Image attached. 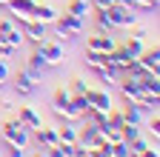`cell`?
<instances>
[{
    "mask_svg": "<svg viewBox=\"0 0 160 157\" xmlns=\"http://www.w3.org/2000/svg\"><path fill=\"white\" fill-rule=\"evenodd\" d=\"M54 29H57V43H63V40H72V37L83 34V20L66 12V14H57Z\"/></svg>",
    "mask_w": 160,
    "mask_h": 157,
    "instance_id": "1",
    "label": "cell"
},
{
    "mask_svg": "<svg viewBox=\"0 0 160 157\" xmlns=\"http://www.w3.org/2000/svg\"><path fill=\"white\" fill-rule=\"evenodd\" d=\"M106 14H109V20L114 23V29H132V26H137V14H134V6L109 3Z\"/></svg>",
    "mask_w": 160,
    "mask_h": 157,
    "instance_id": "2",
    "label": "cell"
},
{
    "mask_svg": "<svg viewBox=\"0 0 160 157\" xmlns=\"http://www.w3.org/2000/svg\"><path fill=\"white\" fill-rule=\"evenodd\" d=\"M0 140H6L9 146L26 149V146H29V131L23 129V123H20V120H6L3 129H0Z\"/></svg>",
    "mask_w": 160,
    "mask_h": 157,
    "instance_id": "3",
    "label": "cell"
},
{
    "mask_svg": "<svg viewBox=\"0 0 160 157\" xmlns=\"http://www.w3.org/2000/svg\"><path fill=\"white\" fill-rule=\"evenodd\" d=\"M14 91L20 94V97H32V94H37V89H40V80L34 74H29L26 69L23 71H17V77H14Z\"/></svg>",
    "mask_w": 160,
    "mask_h": 157,
    "instance_id": "4",
    "label": "cell"
},
{
    "mask_svg": "<svg viewBox=\"0 0 160 157\" xmlns=\"http://www.w3.org/2000/svg\"><path fill=\"white\" fill-rule=\"evenodd\" d=\"M37 49L43 52V57L49 60V66H52V69H57L60 63L66 60V49H63V43H54V40H43V43H37Z\"/></svg>",
    "mask_w": 160,
    "mask_h": 157,
    "instance_id": "5",
    "label": "cell"
},
{
    "mask_svg": "<svg viewBox=\"0 0 160 157\" xmlns=\"http://www.w3.org/2000/svg\"><path fill=\"white\" fill-rule=\"evenodd\" d=\"M86 100H89L92 109H100V111H112V109H114L109 89H89V91H86Z\"/></svg>",
    "mask_w": 160,
    "mask_h": 157,
    "instance_id": "6",
    "label": "cell"
},
{
    "mask_svg": "<svg viewBox=\"0 0 160 157\" xmlns=\"http://www.w3.org/2000/svg\"><path fill=\"white\" fill-rule=\"evenodd\" d=\"M57 9L54 6H49V3H40V0H37V3H34V9L29 12V17H32V20H37V23H54L57 20Z\"/></svg>",
    "mask_w": 160,
    "mask_h": 157,
    "instance_id": "7",
    "label": "cell"
},
{
    "mask_svg": "<svg viewBox=\"0 0 160 157\" xmlns=\"http://www.w3.org/2000/svg\"><path fill=\"white\" fill-rule=\"evenodd\" d=\"M17 120L23 123L26 131H34V129L43 126V120H40V111H34L32 106H20V109H17Z\"/></svg>",
    "mask_w": 160,
    "mask_h": 157,
    "instance_id": "8",
    "label": "cell"
},
{
    "mask_svg": "<svg viewBox=\"0 0 160 157\" xmlns=\"http://www.w3.org/2000/svg\"><path fill=\"white\" fill-rule=\"evenodd\" d=\"M46 69H52V66H49V60L43 57V52L34 46V52L29 54V60H26V71H29V74H34L37 80H40V74H43Z\"/></svg>",
    "mask_w": 160,
    "mask_h": 157,
    "instance_id": "9",
    "label": "cell"
},
{
    "mask_svg": "<svg viewBox=\"0 0 160 157\" xmlns=\"http://www.w3.org/2000/svg\"><path fill=\"white\" fill-rule=\"evenodd\" d=\"M120 94H123V100L137 103L146 91H143V86H140V80H132V77H126V80H120Z\"/></svg>",
    "mask_w": 160,
    "mask_h": 157,
    "instance_id": "10",
    "label": "cell"
},
{
    "mask_svg": "<svg viewBox=\"0 0 160 157\" xmlns=\"http://www.w3.org/2000/svg\"><path fill=\"white\" fill-rule=\"evenodd\" d=\"M34 140H37L40 149H52V146L60 143V137H57V129H46V126H40V129H34Z\"/></svg>",
    "mask_w": 160,
    "mask_h": 157,
    "instance_id": "11",
    "label": "cell"
},
{
    "mask_svg": "<svg viewBox=\"0 0 160 157\" xmlns=\"http://www.w3.org/2000/svg\"><path fill=\"white\" fill-rule=\"evenodd\" d=\"M114 37L112 34H94V37H89V40H86V49H94V52H114Z\"/></svg>",
    "mask_w": 160,
    "mask_h": 157,
    "instance_id": "12",
    "label": "cell"
},
{
    "mask_svg": "<svg viewBox=\"0 0 160 157\" xmlns=\"http://www.w3.org/2000/svg\"><path fill=\"white\" fill-rule=\"evenodd\" d=\"M140 60V66H143L146 71H154L157 74V69H160V49L154 46V49H143V54L137 57Z\"/></svg>",
    "mask_w": 160,
    "mask_h": 157,
    "instance_id": "13",
    "label": "cell"
},
{
    "mask_svg": "<svg viewBox=\"0 0 160 157\" xmlns=\"http://www.w3.org/2000/svg\"><path fill=\"white\" fill-rule=\"evenodd\" d=\"M86 66L94 71V69H106L109 66V52H94V49H86Z\"/></svg>",
    "mask_w": 160,
    "mask_h": 157,
    "instance_id": "14",
    "label": "cell"
},
{
    "mask_svg": "<svg viewBox=\"0 0 160 157\" xmlns=\"http://www.w3.org/2000/svg\"><path fill=\"white\" fill-rule=\"evenodd\" d=\"M140 86H143V91H146V94H160V74L146 71L143 77H140Z\"/></svg>",
    "mask_w": 160,
    "mask_h": 157,
    "instance_id": "15",
    "label": "cell"
},
{
    "mask_svg": "<svg viewBox=\"0 0 160 157\" xmlns=\"http://www.w3.org/2000/svg\"><path fill=\"white\" fill-rule=\"evenodd\" d=\"M94 23H97V32H100V34H112V32H114V23L109 20L106 9H94Z\"/></svg>",
    "mask_w": 160,
    "mask_h": 157,
    "instance_id": "16",
    "label": "cell"
},
{
    "mask_svg": "<svg viewBox=\"0 0 160 157\" xmlns=\"http://www.w3.org/2000/svg\"><path fill=\"white\" fill-rule=\"evenodd\" d=\"M34 3L37 0H9L6 9H9V14H29L34 9Z\"/></svg>",
    "mask_w": 160,
    "mask_h": 157,
    "instance_id": "17",
    "label": "cell"
},
{
    "mask_svg": "<svg viewBox=\"0 0 160 157\" xmlns=\"http://www.w3.org/2000/svg\"><path fill=\"white\" fill-rule=\"evenodd\" d=\"M94 74H97V80L103 83L106 89L114 86V83H120V71H114V69H109V66H106V69H94Z\"/></svg>",
    "mask_w": 160,
    "mask_h": 157,
    "instance_id": "18",
    "label": "cell"
},
{
    "mask_svg": "<svg viewBox=\"0 0 160 157\" xmlns=\"http://www.w3.org/2000/svg\"><path fill=\"white\" fill-rule=\"evenodd\" d=\"M120 111H123L126 123H134V126H140V120H143V111H140V106H137V103H129V100H126V106L120 109Z\"/></svg>",
    "mask_w": 160,
    "mask_h": 157,
    "instance_id": "19",
    "label": "cell"
},
{
    "mask_svg": "<svg viewBox=\"0 0 160 157\" xmlns=\"http://www.w3.org/2000/svg\"><path fill=\"white\" fill-rule=\"evenodd\" d=\"M57 137H60V143H77V126L74 123L57 126Z\"/></svg>",
    "mask_w": 160,
    "mask_h": 157,
    "instance_id": "20",
    "label": "cell"
},
{
    "mask_svg": "<svg viewBox=\"0 0 160 157\" xmlns=\"http://www.w3.org/2000/svg\"><path fill=\"white\" fill-rule=\"evenodd\" d=\"M89 12H92L89 0H72V3H69V14L80 17V20H86V14H89Z\"/></svg>",
    "mask_w": 160,
    "mask_h": 157,
    "instance_id": "21",
    "label": "cell"
},
{
    "mask_svg": "<svg viewBox=\"0 0 160 157\" xmlns=\"http://www.w3.org/2000/svg\"><path fill=\"white\" fill-rule=\"evenodd\" d=\"M123 49H126V52H129L132 57H140V54H143V49H146V46H143V40H140V37H134V34H132L129 40L123 43Z\"/></svg>",
    "mask_w": 160,
    "mask_h": 157,
    "instance_id": "22",
    "label": "cell"
},
{
    "mask_svg": "<svg viewBox=\"0 0 160 157\" xmlns=\"http://www.w3.org/2000/svg\"><path fill=\"white\" fill-rule=\"evenodd\" d=\"M123 74H126V77H132V80H140V77L146 74V69L140 66V60H129V66L123 69Z\"/></svg>",
    "mask_w": 160,
    "mask_h": 157,
    "instance_id": "23",
    "label": "cell"
},
{
    "mask_svg": "<svg viewBox=\"0 0 160 157\" xmlns=\"http://www.w3.org/2000/svg\"><path fill=\"white\" fill-rule=\"evenodd\" d=\"M69 97H72V89H63V86H60V89L54 91V103H52V109H63V106H69Z\"/></svg>",
    "mask_w": 160,
    "mask_h": 157,
    "instance_id": "24",
    "label": "cell"
},
{
    "mask_svg": "<svg viewBox=\"0 0 160 157\" xmlns=\"http://www.w3.org/2000/svg\"><path fill=\"white\" fill-rule=\"evenodd\" d=\"M69 106H72L74 111H80V114H86L89 100H86V94H72V97H69Z\"/></svg>",
    "mask_w": 160,
    "mask_h": 157,
    "instance_id": "25",
    "label": "cell"
},
{
    "mask_svg": "<svg viewBox=\"0 0 160 157\" xmlns=\"http://www.w3.org/2000/svg\"><path fill=\"white\" fill-rule=\"evenodd\" d=\"M120 134H123V143H132L134 137H140V126H134V123H126L123 129H120Z\"/></svg>",
    "mask_w": 160,
    "mask_h": 157,
    "instance_id": "26",
    "label": "cell"
},
{
    "mask_svg": "<svg viewBox=\"0 0 160 157\" xmlns=\"http://www.w3.org/2000/svg\"><path fill=\"white\" fill-rule=\"evenodd\" d=\"M109 126H112V129H123V126H126V117H123V111H120V109H112V111H109Z\"/></svg>",
    "mask_w": 160,
    "mask_h": 157,
    "instance_id": "27",
    "label": "cell"
},
{
    "mask_svg": "<svg viewBox=\"0 0 160 157\" xmlns=\"http://www.w3.org/2000/svg\"><path fill=\"white\" fill-rule=\"evenodd\" d=\"M146 149H149V143L143 140V137H134V140L129 143V151H132V157H137L140 151H146Z\"/></svg>",
    "mask_w": 160,
    "mask_h": 157,
    "instance_id": "28",
    "label": "cell"
},
{
    "mask_svg": "<svg viewBox=\"0 0 160 157\" xmlns=\"http://www.w3.org/2000/svg\"><path fill=\"white\" fill-rule=\"evenodd\" d=\"M112 157H132V151H129V143H112Z\"/></svg>",
    "mask_w": 160,
    "mask_h": 157,
    "instance_id": "29",
    "label": "cell"
},
{
    "mask_svg": "<svg viewBox=\"0 0 160 157\" xmlns=\"http://www.w3.org/2000/svg\"><path fill=\"white\" fill-rule=\"evenodd\" d=\"M86 91H89V83L83 77H74L72 80V94H86Z\"/></svg>",
    "mask_w": 160,
    "mask_h": 157,
    "instance_id": "30",
    "label": "cell"
},
{
    "mask_svg": "<svg viewBox=\"0 0 160 157\" xmlns=\"http://www.w3.org/2000/svg\"><path fill=\"white\" fill-rule=\"evenodd\" d=\"M9 80H12V69H9V63L3 60V57H0V86L9 83Z\"/></svg>",
    "mask_w": 160,
    "mask_h": 157,
    "instance_id": "31",
    "label": "cell"
},
{
    "mask_svg": "<svg viewBox=\"0 0 160 157\" xmlns=\"http://www.w3.org/2000/svg\"><path fill=\"white\" fill-rule=\"evenodd\" d=\"M157 3L160 0H132V6H137V9H157Z\"/></svg>",
    "mask_w": 160,
    "mask_h": 157,
    "instance_id": "32",
    "label": "cell"
},
{
    "mask_svg": "<svg viewBox=\"0 0 160 157\" xmlns=\"http://www.w3.org/2000/svg\"><path fill=\"white\" fill-rule=\"evenodd\" d=\"M14 52H17V49H12L6 40H0V57H3V60H9V57H12Z\"/></svg>",
    "mask_w": 160,
    "mask_h": 157,
    "instance_id": "33",
    "label": "cell"
},
{
    "mask_svg": "<svg viewBox=\"0 0 160 157\" xmlns=\"http://www.w3.org/2000/svg\"><path fill=\"white\" fill-rule=\"evenodd\" d=\"M6 154H9V157H26V149H20V146H9Z\"/></svg>",
    "mask_w": 160,
    "mask_h": 157,
    "instance_id": "34",
    "label": "cell"
},
{
    "mask_svg": "<svg viewBox=\"0 0 160 157\" xmlns=\"http://www.w3.org/2000/svg\"><path fill=\"white\" fill-rule=\"evenodd\" d=\"M152 134H154V143H157V137H160V117L154 114V120H152Z\"/></svg>",
    "mask_w": 160,
    "mask_h": 157,
    "instance_id": "35",
    "label": "cell"
},
{
    "mask_svg": "<svg viewBox=\"0 0 160 157\" xmlns=\"http://www.w3.org/2000/svg\"><path fill=\"white\" fill-rule=\"evenodd\" d=\"M137 157H160V151H157V146H154V149H152V146H149V149H146V151H140V154H137Z\"/></svg>",
    "mask_w": 160,
    "mask_h": 157,
    "instance_id": "36",
    "label": "cell"
},
{
    "mask_svg": "<svg viewBox=\"0 0 160 157\" xmlns=\"http://www.w3.org/2000/svg\"><path fill=\"white\" fill-rule=\"evenodd\" d=\"M92 9H109V0H89Z\"/></svg>",
    "mask_w": 160,
    "mask_h": 157,
    "instance_id": "37",
    "label": "cell"
},
{
    "mask_svg": "<svg viewBox=\"0 0 160 157\" xmlns=\"http://www.w3.org/2000/svg\"><path fill=\"white\" fill-rule=\"evenodd\" d=\"M46 154H49V157H66L63 151H60V146H52V149H46Z\"/></svg>",
    "mask_w": 160,
    "mask_h": 157,
    "instance_id": "38",
    "label": "cell"
},
{
    "mask_svg": "<svg viewBox=\"0 0 160 157\" xmlns=\"http://www.w3.org/2000/svg\"><path fill=\"white\" fill-rule=\"evenodd\" d=\"M134 37H140V40H143V37H149V29H143V26L134 29Z\"/></svg>",
    "mask_w": 160,
    "mask_h": 157,
    "instance_id": "39",
    "label": "cell"
},
{
    "mask_svg": "<svg viewBox=\"0 0 160 157\" xmlns=\"http://www.w3.org/2000/svg\"><path fill=\"white\" fill-rule=\"evenodd\" d=\"M109 3H123V6H132V0H109Z\"/></svg>",
    "mask_w": 160,
    "mask_h": 157,
    "instance_id": "40",
    "label": "cell"
},
{
    "mask_svg": "<svg viewBox=\"0 0 160 157\" xmlns=\"http://www.w3.org/2000/svg\"><path fill=\"white\" fill-rule=\"evenodd\" d=\"M34 157H49V154H46V149H40V151H34Z\"/></svg>",
    "mask_w": 160,
    "mask_h": 157,
    "instance_id": "41",
    "label": "cell"
},
{
    "mask_svg": "<svg viewBox=\"0 0 160 157\" xmlns=\"http://www.w3.org/2000/svg\"><path fill=\"white\" fill-rule=\"evenodd\" d=\"M6 3H9V0H0V6H6Z\"/></svg>",
    "mask_w": 160,
    "mask_h": 157,
    "instance_id": "42",
    "label": "cell"
}]
</instances>
